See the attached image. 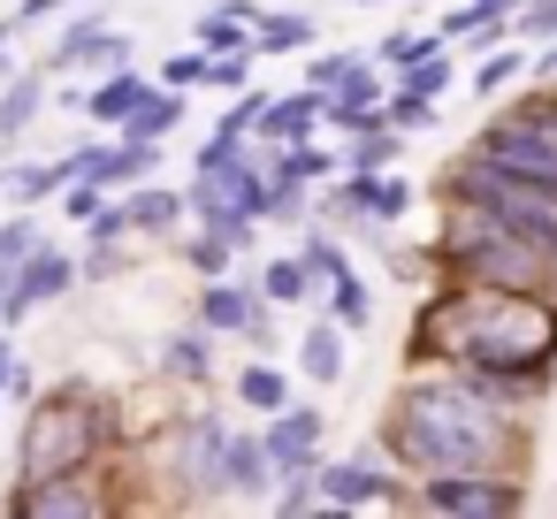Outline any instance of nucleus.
I'll return each mask as SVG.
<instances>
[{
  "mask_svg": "<svg viewBox=\"0 0 557 519\" xmlns=\"http://www.w3.org/2000/svg\"><path fill=\"white\" fill-rule=\"evenodd\" d=\"M77 176H85V146L62 153V161H24V169H9V199H16V207H47V199H62Z\"/></svg>",
  "mask_w": 557,
  "mask_h": 519,
  "instance_id": "4be33fe9",
  "label": "nucleus"
},
{
  "mask_svg": "<svg viewBox=\"0 0 557 519\" xmlns=\"http://www.w3.org/2000/svg\"><path fill=\"white\" fill-rule=\"evenodd\" d=\"M527 390L466 374V367H412V382L382 412V450L397 473H519L527 466Z\"/></svg>",
  "mask_w": 557,
  "mask_h": 519,
  "instance_id": "f257e3e1",
  "label": "nucleus"
},
{
  "mask_svg": "<svg viewBox=\"0 0 557 519\" xmlns=\"http://www.w3.org/2000/svg\"><path fill=\"white\" fill-rule=\"evenodd\" d=\"M511 32H519V39H542V47H549V39H557V0H527V9L511 16Z\"/></svg>",
  "mask_w": 557,
  "mask_h": 519,
  "instance_id": "ea45409f",
  "label": "nucleus"
},
{
  "mask_svg": "<svg viewBox=\"0 0 557 519\" xmlns=\"http://www.w3.org/2000/svg\"><path fill=\"white\" fill-rule=\"evenodd\" d=\"M290 397H298V390H290V374H283V367H268V359L237 367V405H245V412H260V420H268V412H283Z\"/></svg>",
  "mask_w": 557,
  "mask_h": 519,
  "instance_id": "bb28decb",
  "label": "nucleus"
},
{
  "mask_svg": "<svg viewBox=\"0 0 557 519\" xmlns=\"http://www.w3.org/2000/svg\"><path fill=\"white\" fill-rule=\"evenodd\" d=\"M222 443H230V420H222V412H191V420L176 428V443H169V481H176L184 504L222 496Z\"/></svg>",
  "mask_w": 557,
  "mask_h": 519,
  "instance_id": "9b49d317",
  "label": "nucleus"
},
{
  "mask_svg": "<svg viewBox=\"0 0 557 519\" xmlns=\"http://www.w3.org/2000/svg\"><path fill=\"white\" fill-rule=\"evenodd\" d=\"M85 237H92V245H123V237H131V207H123V199H108V207L85 222Z\"/></svg>",
  "mask_w": 557,
  "mask_h": 519,
  "instance_id": "a19ab883",
  "label": "nucleus"
},
{
  "mask_svg": "<svg viewBox=\"0 0 557 519\" xmlns=\"http://www.w3.org/2000/svg\"><path fill=\"white\" fill-rule=\"evenodd\" d=\"M184 191H191V214H199V222H237V214H245V222H268V214H275V176L252 161V138H245V146H214V138H207Z\"/></svg>",
  "mask_w": 557,
  "mask_h": 519,
  "instance_id": "423d86ee",
  "label": "nucleus"
},
{
  "mask_svg": "<svg viewBox=\"0 0 557 519\" xmlns=\"http://www.w3.org/2000/svg\"><path fill=\"white\" fill-rule=\"evenodd\" d=\"M351 70H359V54H313V62H306V85H321V92H336V85H344Z\"/></svg>",
  "mask_w": 557,
  "mask_h": 519,
  "instance_id": "c03bdc74",
  "label": "nucleus"
},
{
  "mask_svg": "<svg viewBox=\"0 0 557 519\" xmlns=\"http://www.w3.org/2000/svg\"><path fill=\"white\" fill-rule=\"evenodd\" d=\"M466 153H481V161L504 169V176H527V184L557 191V92H534L527 108L481 123Z\"/></svg>",
  "mask_w": 557,
  "mask_h": 519,
  "instance_id": "0eeeda50",
  "label": "nucleus"
},
{
  "mask_svg": "<svg viewBox=\"0 0 557 519\" xmlns=\"http://www.w3.org/2000/svg\"><path fill=\"white\" fill-rule=\"evenodd\" d=\"M329 313H336L351 336H367V321H374V283H367L359 268H344V275L329 283Z\"/></svg>",
  "mask_w": 557,
  "mask_h": 519,
  "instance_id": "7c9ffc66",
  "label": "nucleus"
},
{
  "mask_svg": "<svg viewBox=\"0 0 557 519\" xmlns=\"http://www.w3.org/2000/svg\"><path fill=\"white\" fill-rule=\"evenodd\" d=\"M450 77H458V62H450V47H443V54L412 62V70L397 77V92H412V100H443V92H450Z\"/></svg>",
  "mask_w": 557,
  "mask_h": 519,
  "instance_id": "c9c22d12",
  "label": "nucleus"
},
{
  "mask_svg": "<svg viewBox=\"0 0 557 519\" xmlns=\"http://www.w3.org/2000/svg\"><path fill=\"white\" fill-rule=\"evenodd\" d=\"M0 298H9V275H0Z\"/></svg>",
  "mask_w": 557,
  "mask_h": 519,
  "instance_id": "3c124183",
  "label": "nucleus"
},
{
  "mask_svg": "<svg viewBox=\"0 0 557 519\" xmlns=\"http://www.w3.org/2000/svg\"><path fill=\"white\" fill-rule=\"evenodd\" d=\"M420 260H428L435 275H450V283H504V291H549V298H557L549 252H534V245L511 237L496 214L458 207V199H450V214H443V237H435Z\"/></svg>",
  "mask_w": 557,
  "mask_h": 519,
  "instance_id": "20e7f679",
  "label": "nucleus"
},
{
  "mask_svg": "<svg viewBox=\"0 0 557 519\" xmlns=\"http://www.w3.org/2000/svg\"><path fill=\"white\" fill-rule=\"evenodd\" d=\"M161 85H176V92H199V85H214V54L191 39L184 54H169V62H161Z\"/></svg>",
  "mask_w": 557,
  "mask_h": 519,
  "instance_id": "4c0bfd02",
  "label": "nucleus"
},
{
  "mask_svg": "<svg viewBox=\"0 0 557 519\" xmlns=\"http://www.w3.org/2000/svg\"><path fill=\"white\" fill-rule=\"evenodd\" d=\"M191 39H199L207 54H245V47H252V24L230 16V9H207V16L191 24ZM252 54H260V47H252Z\"/></svg>",
  "mask_w": 557,
  "mask_h": 519,
  "instance_id": "473e14b6",
  "label": "nucleus"
},
{
  "mask_svg": "<svg viewBox=\"0 0 557 519\" xmlns=\"http://www.w3.org/2000/svg\"><path fill=\"white\" fill-rule=\"evenodd\" d=\"M397 153H405V131H397V123H382V131H359V138H351L344 169H367V176H382Z\"/></svg>",
  "mask_w": 557,
  "mask_h": 519,
  "instance_id": "f704fd0d",
  "label": "nucleus"
},
{
  "mask_svg": "<svg viewBox=\"0 0 557 519\" xmlns=\"http://www.w3.org/2000/svg\"><path fill=\"white\" fill-rule=\"evenodd\" d=\"M0 397H9V390H0Z\"/></svg>",
  "mask_w": 557,
  "mask_h": 519,
  "instance_id": "864d4df0",
  "label": "nucleus"
},
{
  "mask_svg": "<svg viewBox=\"0 0 557 519\" xmlns=\"http://www.w3.org/2000/svg\"><path fill=\"white\" fill-rule=\"evenodd\" d=\"M260 108H268V92H260V85L230 92V108H222V123H214V146H245V138L260 131Z\"/></svg>",
  "mask_w": 557,
  "mask_h": 519,
  "instance_id": "72a5a7b5",
  "label": "nucleus"
},
{
  "mask_svg": "<svg viewBox=\"0 0 557 519\" xmlns=\"http://www.w3.org/2000/svg\"><path fill=\"white\" fill-rule=\"evenodd\" d=\"M176 260H184L191 275H230V268H237L245 252H237V237H230L222 222H207L199 237H184V245H176Z\"/></svg>",
  "mask_w": 557,
  "mask_h": 519,
  "instance_id": "c85d7f7f",
  "label": "nucleus"
},
{
  "mask_svg": "<svg viewBox=\"0 0 557 519\" xmlns=\"http://www.w3.org/2000/svg\"><path fill=\"white\" fill-rule=\"evenodd\" d=\"M412 504L420 511H466V519H504V511H527V481L519 473H428L412 481Z\"/></svg>",
  "mask_w": 557,
  "mask_h": 519,
  "instance_id": "1a4fd4ad",
  "label": "nucleus"
},
{
  "mask_svg": "<svg viewBox=\"0 0 557 519\" xmlns=\"http://www.w3.org/2000/svg\"><path fill=\"white\" fill-rule=\"evenodd\" d=\"M199 321L214 329V336H245V344H275V298L260 291V275L245 283V275H207L199 283Z\"/></svg>",
  "mask_w": 557,
  "mask_h": 519,
  "instance_id": "9d476101",
  "label": "nucleus"
},
{
  "mask_svg": "<svg viewBox=\"0 0 557 519\" xmlns=\"http://www.w3.org/2000/svg\"><path fill=\"white\" fill-rule=\"evenodd\" d=\"M153 85H161V77H146V70H131V62H123V70H108L100 85H85V108H77V115H92L100 131H123Z\"/></svg>",
  "mask_w": 557,
  "mask_h": 519,
  "instance_id": "6ab92c4d",
  "label": "nucleus"
},
{
  "mask_svg": "<svg viewBox=\"0 0 557 519\" xmlns=\"http://www.w3.org/2000/svg\"><path fill=\"white\" fill-rule=\"evenodd\" d=\"M115 450V420L108 397L92 382H54L47 397H32L24 412V443H16V481L39 473H77V466H108Z\"/></svg>",
  "mask_w": 557,
  "mask_h": 519,
  "instance_id": "7ed1b4c3",
  "label": "nucleus"
},
{
  "mask_svg": "<svg viewBox=\"0 0 557 519\" xmlns=\"http://www.w3.org/2000/svg\"><path fill=\"white\" fill-rule=\"evenodd\" d=\"M329 123V92L321 85H290V92H268V108H260V146H298V138H313Z\"/></svg>",
  "mask_w": 557,
  "mask_h": 519,
  "instance_id": "dca6fc26",
  "label": "nucleus"
},
{
  "mask_svg": "<svg viewBox=\"0 0 557 519\" xmlns=\"http://www.w3.org/2000/svg\"><path fill=\"white\" fill-rule=\"evenodd\" d=\"M16 382V336H9V321H0V390Z\"/></svg>",
  "mask_w": 557,
  "mask_h": 519,
  "instance_id": "de8ad7c7",
  "label": "nucleus"
},
{
  "mask_svg": "<svg viewBox=\"0 0 557 519\" xmlns=\"http://www.w3.org/2000/svg\"><path fill=\"white\" fill-rule=\"evenodd\" d=\"M85 0H16V24H47V16H70Z\"/></svg>",
  "mask_w": 557,
  "mask_h": 519,
  "instance_id": "a18cd8bd",
  "label": "nucleus"
},
{
  "mask_svg": "<svg viewBox=\"0 0 557 519\" xmlns=\"http://www.w3.org/2000/svg\"><path fill=\"white\" fill-rule=\"evenodd\" d=\"M161 374L184 382V390H207V382H214V329H207V321H199V329H176V336L161 344Z\"/></svg>",
  "mask_w": 557,
  "mask_h": 519,
  "instance_id": "5701e85b",
  "label": "nucleus"
},
{
  "mask_svg": "<svg viewBox=\"0 0 557 519\" xmlns=\"http://www.w3.org/2000/svg\"><path fill=\"white\" fill-rule=\"evenodd\" d=\"M252 62H260L252 47H245V54H214V92H245V85H252Z\"/></svg>",
  "mask_w": 557,
  "mask_h": 519,
  "instance_id": "37998d69",
  "label": "nucleus"
},
{
  "mask_svg": "<svg viewBox=\"0 0 557 519\" xmlns=\"http://www.w3.org/2000/svg\"><path fill=\"white\" fill-rule=\"evenodd\" d=\"M443 47H450L443 32H389V39H382V70H412V62L443 54Z\"/></svg>",
  "mask_w": 557,
  "mask_h": 519,
  "instance_id": "e433bc0d",
  "label": "nucleus"
},
{
  "mask_svg": "<svg viewBox=\"0 0 557 519\" xmlns=\"http://www.w3.org/2000/svg\"><path fill=\"white\" fill-rule=\"evenodd\" d=\"M85 275H77V252H62V245H39L16 275H9V298H0V321H32L39 306H54V298H70Z\"/></svg>",
  "mask_w": 557,
  "mask_h": 519,
  "instance_id": "4468645a",
  "label": "nucleus"
},
{
  "mask_svg": "<svg viewBox=\"0 0 557 519\" xmlns=\"http://www.w3.org/2000/svg\"><path fill=\"white\" fill-rule=\"evenodd\" d=\"M260 435H268L275 481H283V473H313V466H321V435H329V412H321V405H306V397H290L283 412H268V420H260Z\"/></svg>",
  "mask_w": 557,
  "mask_h": 519,
  "instance_id": "2eb2a0df",
  "label": "nucleus"
},
{
  "mask_svg": "<svg viewBox=\"0 0 557 519\" xmlns=\"http://www.w3.org/2000/svg\"><path fill=\"white\" fill-rule=\"evenodd\" d=\"M0 191H9V169H0Z\"/></svg>",
  "mask_w": 557,
  "mask_h": 519,
  "instance_id": "8fccbe9b",
  "label": "nucleus"
},
{
  "mask_svg": "<svg viewBox=\"0 0 557 519\" xmlns=\"http://www.w3.org/2000/svg\"><path fill=\"white\" fill-rule=\"evenodd\" d=\"M47 245V222H39V207H16L9 222H0V275H16L32 252Z\"/></svg>",
  "mask_w": 557,
  "mask_h": 519,
  "instance_id": "2f4dec72",
  "label": "nucleus"
},
{
  "mask_svg": "<svg viewBox=\"0 0 557 519\" xmlns=\"http://www.w3.org/2000/svg\"><path fill=\"white\" fill-rule=\"evenodd\" d=\"M131 62V39L100 16V0L92 9H77L70 24H62V39L47 47V77H70V70H123Z\"/></svg>",
  "mask_w": 557,
  "mask_h": 519,
  "instance_id": "f8f14e48",
  "label": "nucleus"
},
{
  "mask_svg": "<svg viewBox=\"0 0 557 519\" xmlns=\"http://www.w3.org/2000/svg\"><path fill=\"white\" fill-rule=\"evenodd\" d=\"M123 207H131V230L169 237V230L191 214V191H176V184H153V176H146V184H131V199H123Z\"/></svg>",
  "mask_w": 557,
  "mask_h": 519,
  "instance_id": "b1692460",
  "label": "nucleus"
},
{
  "mask_svg": "<svg viewBox=\"0 0 557 519\" xmlns=\"http://www.w3.org/2000/svg\"><path fill=\"white\" fill-rule=\"evenodd\" d=\"M412 367H466L542 397L557 374V298L443 275V291L412 313Z\"/></svg>",
  "mask_w": 557,
  "mask_h": 519,
  "instance_id": "f03ea898",
  "label": "nucleus"
},
{
  "mask_svg": "<svg viewBox=\"0 0 557 519\" xmlns=\"http://www.w3.org/2000/svg\"><path fill=\"white\" fill-rule=\"evenodd\" d=\"M519 9H527V0H519Z\"/></svg>",
  "mask_w": 557,
  "mask_h": 519,
  "instance_id": "603ef678",
  "label": "nucleus"
},
{
  "mask_svg": "<svg viewBox=\"0 0 557 519\" xmlns=\"http://www.w3.org/2000/svg\"><path fill=\"white\" fill-rule=\"evenodd\" d=\"M108 199H115L108 184H92V176H77V184H70V191H62L54 207H62V222H92V214H100Z\"/></svg>",
  "mask_w": 557,
  "mask_h": 519,
  "instance_id": "58836bf2",
  "label": "nucleus"
},
{
  "mask_svg": "<svg viewBox=\"0 0 557 519\" xmlns=\"http://www.w3.org/2000/svg\"><path fill=\"white\" fill-rule=\"evenodd\" d=\"M382 100H389V85H382V62H359L336 92H329V131H344V138H359V131H382L389 115H382Z\"/></svg>",
  "mask_w": 557,
  "mask_h": 519,
  "instance_id": "f3484780",
  "label": "nucleus"
},
{
  "mask_svg": "<svg viewBox=\"0 0 557 519\" xmlns=\"http://www.w3.org/2000/svg\"><path fill=\"white\" fill-rule=\"evenodd\" d=\"M268 481H275V458H268V435L260 428H230V443H222V496H268Z\"/></svg>",
  "mask_w": 557,
  "mask_h": 519,
  "instance_id": "a211bd4d",
  "label": "nucleus"
},
{
  "mask_svg": "<svg viewBox=\"0 0 557 519\" xmlns=\"http://www.w3.org/2000/svg\"><path fill=\"white\" fill-rule=\"evenodd\" d=\"M519 77H527V54H519V47H488V54H473L466 92H473V100H496V92H511Z\"/></svg>",
  "mask_w": 557,
  "mask_h": 519,
  "instance_id": "cd10ccee",
  "label": "nucleus"
},
{
  "mask_svg": "<svg viewBox=\"0 0 557 519\" xmlns=\"http://www.w3.org/2000/svg\"><path fill=\"white\" fill-rule=\"evenodd\" d=\"M47 92H54L47 62H39V70H9V77H0V146H16V138L47 115Z\"/></svg>",
  "mask_w": 557,
  "mask_h": 519,
  "instance_id": "412c9836",
  "label": "nucleus"
},
{
  "mask_svg": "<svg viewBox=\"0 0 557 519\" xmlns=\"http://www.w3.org/2000/svg\"><path fill=\"white\" fill-rule=\"evenodd\" d=\"M260 291H268L275 306H306V298H321L329 283L313 275V260H306V252H275V260L260 268Z\"/></svg>",
  "mask_w": 557,
  "mask_h": 519,
  "instance_id": "a878e982",
  "label": "nucleus"
},
{
  "mask_svg": "<svg viewBox=\"0 0 557 519\" xmlns=\"http://www.w3.org/2000/svg\"><path fill=\"white\" fill-rule=\"evenodd\" d=\"M351 9H412V0H351Z\"/></svg>",
  "mask_w": 557,
  "mask_h": 519,
  "instance_id": "09e8293b",
  "label": "nucleus"
},
{
  "mask_svg": "<svg viewBox=\"0 0 557 519\" xmlns=\"http://www.w3.org/2000/svg\"><path fill=\"white\" fill-rule=\"evenodd\" d=\"M9 511H16V519H108V511H115V489H108L100 466L39 473V481H16Z\"/></svg>",
  "mask_w": 557,
  "mask_h": 519,
  "instance_id": "6e6552de",
  "label": "nucleus"
},
{
  "mask_svg": "<svg viewBox=\"0 0 557 519\" xmlns=\"http://www.w3.org/2000/svg\"><path fill=\"white\" fill-rule=\"evenodd\" d=\"M298 252H306V260H313V275H321V283H336V275H344V268H351V260H344V252H336V237H329V230H313V237H306V245H298Z\"/></svg>",
  "mask_w": 557,
  "mask_h": 519,
  "instance_id": "79ce46f5",
  "label": "nucleus"
},
{
  "mask_svg": "<svg viewBox=\"0 0 557 519\" xmlns=\"http://www.w3.org/2000/svg\"><path fill=\"white\" fill-rule=\"evenodd\" d=\"M344 344H351V329H344L336 313L306 321V329H298V374H306L313 390H336V382H344V367H351V359H344Z\"/></svg>",
  "mask_w": 557,
  "mask_h": 519,
  "instance_id": "aec40b11",
  "label": "nucleus"
},
{
  "mask_svg": "<svg viewBox=\"0 0 557 519\" xmlns=\"http://www.w3.org/2000/svg\"><path fill=\"white\" fill-rule=\"evenodd\" d=\"M321 511H374V504H412V489L405 481H389L367 450H351V458H321Z\"/></svg>",
  "mask_w": 557,
  "mask_h": 519,
  "instance_id": "ddd939ff",
  "label": "nucleus"
},
{
  "mask_svg": "<svg viewBox=\"0 0 557 519\" xmlns=\"http://www.w3.org/2000/svg\"><path fill=\"white\" fill-rule=\"evenodd\" d=\"M443 199L496 214L511 237H527V245L549 252V268H557V191H542V184H527V176H504V169H488L481 153H458L450 176H443Z\"/></svg>",
  "mask_w": 557,
  "mask_h": 519,
  "instance_id": "39448f33",
  "label": "nucleus"
},
{
  "mask_svg": "<svg viewBox=\"0 0 557 519\" xmlns=\"http://www.w3.org/2000/svg\"><path fill=\"white\" fill-rule=\"evenodd\" d=\"M123 131H131V138H169V131H184V92H176V85H153Z\"/></svg>",
  "mask_w": 557,
  "mask_h": 519,
  "instance_id": "c756f323",
  "label": "nucleus"
},
{
  "mask_svg": "<svg viewBox=\"0 0 557 519\" xmlns=\"http://www.w3.org/2000/svg\"><path fill=\"white\" fill-rule=\"evenodd\" d=\"M252 47H260V54H306V47H321V24H313L306 9H268V16L252 24Z\"/></svg>",
  "mask_w": 557,
  "mask_h": 519,
  "instance_id": "393cba45",
  "label": "nucleus"
},
{
  "mask_svg": "<svg viewBox=\"0 0 557 519\" xmlns=\"http://www.w3.org/2000/svg\"><path fill=\"white\" fill-rule=\"evenodd\" d=\"M77 275H85V283H100V275H115V245H92V252L77 260Z\"/></svg>",
  "mask_w": 557,
  "mask_h": 519,
  "instance_id": "49530a36",
  "label": "nucleus"
}]
</instances>
